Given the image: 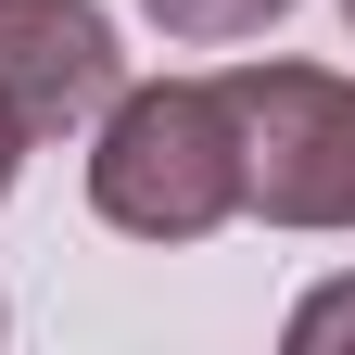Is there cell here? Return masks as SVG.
<instances>
[{"label": "cell", "instance_id": "cell-1", "mask_svg": "<svg viewBox=\"0 0 355 355\" xmlns=\"http://www.w3.org/2000/svg\"><path fill=\"white\" fill-rule=\"evenodd\" d=\"M89 216L114 241H216L241 216V114L216 76H127L89 114Z\"/></svg>", "mask_w": 355, "mask_h": 355}, {"label": "cell", "instance_id": "cell-2", "mask_svg": "<svg viewBox=\"0 0 355 355\" xmlns=\"http://www.w3.org/2000/svg\"><path fill=\"white\" fill-rule=\"evenodd\" d=\"M241 114V216L304 241H355V76L343 64H229Z\"/></svg>", "mask_w": 355, "mask_h": 355}, {"label": "cell", "instance_id": "cell-3", "mask_svg": "<svg viewBox=\"0 0 355 355\" xmlns=\"http://www.w3.org/2000/svg\"><path fill=\"white\" fill-rule=\"evenodd\" d=\"M114 89H127V38L102 0H0V114L26 127V153L76 140Z\"/></svg>", "mask_w": 355, "mask_h": 355}, {"label": "cell", "instance_id": "cell-4", "mask_svg": "<svg viewBox=\"0 0 355 355\" xmlns=\"http://www.w3.org/2000/svg\"><path fill=\"white\" fill-rule=\"evenodd\" d=\"M140 13H153L165 51H241V38H266L292 0H140Z\"/></svg>", "mask_w": 355, "mask_h": 355}, {"label": "cell", "instance_id": "cell-5", "mask_svg": "<svg viewBox=\"0 0 355 355\" xmlns=\"http://www.w3.org/2000/svg\"><path fill=\"white\" fill-rule=\"evenodd\" d=\"M279 343H292V355H355V266H343V279H318V292L292 304Z\"/></svg>", "mask_w": 355, "mask_h": 355}, {"label": "cell", "instance_id": "cell-6", "mask_svg": "<svg viewBox=\"0 0 355 355\" xmlns=\"http://www.w3.org/2000/svg\"><path fill=\"white\" fill-rule=\"evenodd\" d=\"M13 178H26V127L0 114V203H13Z\"/></svg>", "mask_w": 355, "mask_h": 355}, {"label": "cell", "instance_id": "cell-7", "mask_svg": "<svg viewBox=\"0 0 355 355\" xmlns=\"http://www.w3.org/2000/svg\"><path fill=\"white\" fill-rule=\"evenodd\" d=\"M0 330H13V304H0Z\"/></svg>", "mask_w": 355, "mask_h": 355}, {"label": "cell", "instance_id": "cell-8", "mask_svg": "<svg viewBox=\"0 0 355 355\" xmlns=\"http://www.w3.org/2000/svg\"><path fill=\"white\" fill-rule=\"evenodd\" d=\"M343 26H355V0H343Z\"/></svg>", "mask_w": 355, "mask_h": 355}]
</instances>
